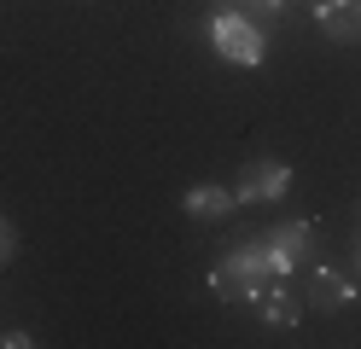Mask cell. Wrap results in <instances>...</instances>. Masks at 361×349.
Instances as JSON below:
<instances>
[{
	"instance_id": "1",
	"label": "cell",
	"mask_w": 361,
	"mask_h": 349,
	"mask_svg": "<svg viewBox=\"0 0 361 349\" xmlns=\"http://www.w3.org/2000/svg\"><path fill=\"white\" fill-rule=\"evenodd\" d=\"M274 279H280V274H274V262H268V245H262V239H245V245H233V250L210 268V291H216L221 302H245V309H251Z\"/></svg>"
},
{
	"instance_id": "4",
	"label": "cell",
	"mask_w": 361,
	"mask_h": 349,
	"mask_svg": "<svg viewBox=\"0 0 361 349\" xmlns=\"http://www.w3.org/2000/svg\"><path fill=\"white\" fill-rule=\"evenodd\" d=\"M286 192H291V169L280 157H251L245 175H239V186H233L239 204H280Z\"/></svg>"
},
{
	"instance_id": "11",
	"label": "cell",
	"mask_w": 361,
	"mask_h": 349,
	"mask_svg": "<svg viewBox=\"0 0 361 349\" xmlns=\"http://www.w3.org/2000/svg\"><path fill=\"white\" fill-rule=\"evenodd\" d=\"M0 343H6V349H30V343H35V338H30V332H24V326H12V332H6V338H0Z\"/></svg>"
},
{
	"instance_id": "6",
	"label": "cell",
	"mask_w": 361,
	"mask_h": 349,
	"mask_svg": "<svg viewBox=\"0 0 361 349\" xmlns=\"http://www.w3.org/2000/svg\"><path fill=\"white\" fill-rule=\"evenodd\" d=\"M355 297H361V286H355L350 274H338V268H314L309 274V309L338 314V309H350Z\"/></svg>"
},
{
	"instance_id": "8",
	"label": "cell",
	"mask_w": 361,
	"mask_h": 349,
	"mask_svg": "<svg viewBox=\"0 0 361 349\" xmlns=\"http://www.w3.org/2000/svg\"><path fill=\"white\" fill-rule=\"evenodd\" d=\"M251 309H257L268 326H298V320H303V302H298V291H291L286 279H274V286H268Z\"/></svg>"
},
{
	"instance_id": "10",
	"label": "cell",
	"mask_w": 361,
	"mask_h": 349,
	"mask_svg": "<svg viewBox=\"0 0 361 349\" xmlns=\"http://www.w3.org/2000/svg\"><path fill=\"white\" fill-rule=\"evenodd\" d=\"M12 256H18V227L0 216V262H12Z\"/></svg>"
},
{
	"instance_id": "7",
	"label": "cell",
	"mask_w": 361,
	"mask_h": 349,
	"mask_svg": "<svg viewBox=\"0 0 361 349\" xmlns=\"http://www.w3.org/2000/svg\"><path fill=\"white\" fill-rule=\"evenodd\" d=\"M233 204H239V198L228 192V186H216V180H198L192 192L180 198V209H187V216H198V221H228Z\"/></svg>"
},
{
	"instance_id": "3",
	"label": "cell",
	"mask_w": 361,
	"mask_h": 349,
	"mask_svg": "<svg viewBox=\"0 0 361 349\" xmlns=\"http://www.w3.org/2000/svg\"><path fill=\"white\" fill-rule=\"evenodd\" d=\"M262 245H268V262H274V274H280V279H291L298 268H309V262H314V221L291 216V221H280L274 233H262Z\"/></svg>"
},
{
	"instance_id": "2",
	"label": "cell",
	"mask_w": 361,
	"mask_h": 349,
	"mask_svg": "<svg viewBox=\"0 0 361 349\" xmlns=\"http://www.w3.org/2000/svg\"><path fill=\"white\" fill-rule=\"evenodd\" d=\"M204 41L216 47V59H228L239 70H257L262 53H268V30L262 23H251L245 12H221V6L204 18Z\"/></svg>"
},
{
	"instance_id": "5",
	"label": "cell",
	"mask_w": 361,
	"mask_h": 349,
	"mask_svg": "<svg viewBox=\"0 0 361 349\" xmlns=\"http://www.w3.org/2000/svg\"><path fill=\"white\" fill-rule=\"evenodd\" d=\"M314 30L338 47H355L361 41V0H314Z\"/></svg>"
},
{
	"instance_id": "13",
	"label": "cell",
	"mask_w": 361,
	"mask_h": 349,
	"mask_svg": "<svg viewBox=\"0 0 361 349\" xmlns=\"http://www.w3.org/2000/svg\"><path fill=\"white\" fill-rule=\"evenodd\" d=\"M303 6H314V0H303Z\"/></svg>"
},
{
	"instance_id": "9",
	"label": "cell",
	"mask_w": 361,
	"mask_h": 349,
	"mask_svg": "<svg viewBox=\"0 0 361 349\" xmlns=\"http://www.w3.org/2000/svg\"><path fill=\"white\" fill-rule=\"evenodd\" d=\"M216 6H221V12H245L251 23H262V30H268V23H274L291 0H216Z\"/></svg>"
},
{
	"instance_id": "12",
	"label": "cell",
	"mask_w": 361,
	"mask_h": 349,
	"mask_svg": "<svg viewBox=\"0 0 361 349\" xmlns=\"http://www.w3.org/2000/svg\"><path fill=\"white\" fill-rule=\"evenodd\" d=\"M355 268H361V239H355Z\"/></svg>"
}]
</instances>
